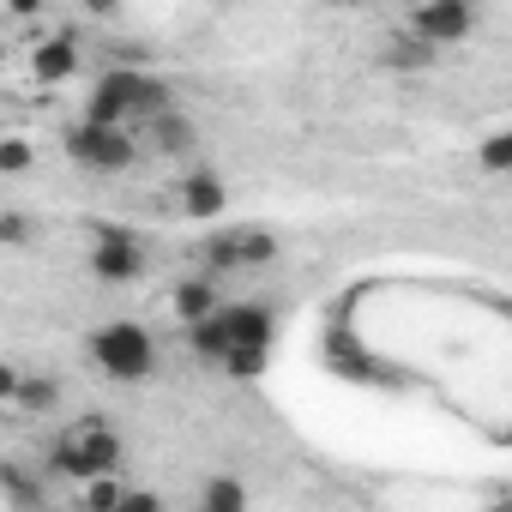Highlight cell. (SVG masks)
<instances>
[{"label":"cell","mask_w":512,"mask_h":512,"mask_svg":"<svg viewBox=\"0 0 512 512\" xmlns=\"http://www.w3.org/2000/svg\"><path fill=\"white\" fill-rule=\"evenodd\" d=\"M434 61V49L422 43V37H410V31H398V49H392V67H428Z\"/></svg>","instance_id":"ffe728a7"},{"label":"cell","mask_w":512,"mask_h":512,"mask_svg":"<svg viewBox=\"0 0 512 512\" xmlns=\"http://www.w3.org/2000/svg\"><path fill=\"white\" fill-rule=\"evenodd\" d=\"M121 494H127L121 470H109V476H91V482H79V500H85V506H121Z\"/></svg>","instance_id":"ac0fdd59"},{"label":"cell","mask_w":512,"mask_h":512,"mask_svg":"<svg viewBox=\"0 0 512 512\" xmlns=\"http://www.w3.org/2000/svg\"><path fill=\"white\" fill-rule=\"evenodd\" d=\"M13 386H19V368L0 362V404H13Z\"/></svg>","instance_id":"cb8c5ba5"},{"label":"cell","mask_w":512,"mask_h":512,"mask_svg":"<svg viewBox=\"0 0 512 512\" xmlns=\"http://www.w3.org/2000/svg\"><path fill=\"white\" fill-rule=\"evenodd\" d=\"M482 169H488V175H506V169H512V133L482 139Z\"/></svg>","instance_id":"44dd1931"},{"label":"cell","mask_w":512,"mask_h":512,"mask_svg":"<svg viewBox=\"0 0 512 512\" xmlns=\"http://www.w3.org/2000/svg\"><path fill=\"white\" fill-rule=\"evenodd\" d=\"M326 7H338V13H356V7H368V0H326Z\"/></svg>","instance_id":"484cf974"},{"label":"cell","mask_w":512,"mask_h":512,"mask_svg":"<svg viewBox=\"0 0 512 512\" xmlns=\"http://www.w3.org/2000/svg\"><path fill=\"white\" fill-rule=\"evenodd\" d=\"M43 7H49V0H7V13H13V19H37Z\"/></svg>","instance_id":"d4e9b609"},{"label":"cell","mask_w":512,"mask_h":512,"mask_svg":"<svg viewBox=\"0 0 512 512\" xmlns=\"http://www.w3.org/2000/svg\"><path fill=\"white\" fill-rule=\"evenodd\" d=\"M85 356L103 380H121V386H139L157 374V338L139 326V320H109L85 338Z\"/></svg>","instance_id":"277c9868"},{"label":"cell","mask_w":512,"mask_h":512,"mask_svg":"<svg viewBox=\"0 0 512 512\" xmlns=\"http://www.w3.org/2000/svg\"><path fill=\"white\" fill-rule=\"evenodd\" d=\"M91 278L97 284H139L151 253H145V235L127 229V223H97V241H91Z\"/></svg>","instance_id":"52a82bcc"},{"label":"cell","mask_w":512,"mask_h":512,"mask_svg":"<svg viewBox=\"0 0 512 512\" xmlns=\"http://www.w3.org/2000/svg\"><path fill=\"white\" fill-rule=\"evenodd\" d=\"M31 169H37V145L19 139V133H7V139H0V175L19 181V175H31Z\"/></svg>","instance_id":"2e32d148"},{"label":"cell","mask_w":512,"mask_h":512,"mask_svg":"<svg viewBox=\"0 0 512 512\" xmlns=\"http://www.w3.org/2000/svg\"><path fill=\"white\" fill-rule=\"evenodd\" d=\"M175 211H181L187 223H217V217L229 211V181H223L217 169H187V175H175Z\"/></svg>","instance_id":"30bf717a"},{"label":"cell","mask_w":512,"mask_h":512,"mask_svg":"<svg viewBox=\"0 0 512 512\" xmlns=\"http://www.w3.org/2000/svg\"><path fill=\"white\" fill-rule=\"evenodd\" d=\"M0 488H7L13 506H43L49 500V482L43 476H25L19 464H0Z\"/></svg>","instance_id":"5bb4252c"},{"label":"cell","mask_w":512,"mask_h":512,"mask_svg":"<svg viewBox=\"0 0 512 512\" xmlns=\"http://www.w3.org/2000/svg\"><path fill=\"white\" fill-rule=\"evenodd\" d=\"M61 145H67V157H73L79 169H91V175H121V169L139 163L133 127H103V121H91V115H79V121L61 133Z\"/></svg>","instance_id":"8992f818"},{"label":"cell","mask_w":512,"mask_h":512,"mask_svg":"<svg viewBox=\"0 0 512 512\" xmlns=\"http://www.w3.org/2000/svg\"><path fill=\"white\" fill-rule=\"evenodd\" d=\"M13 404L25 410V416H49L55 404H61V380L55 374H43V368H19V386H13Z\"/></svg>","instance_id":"4fadbf2b"},{"label":"cell","mask_w":512,"mask_h":512,"mask_svg":"<svg viewBox=\"0 0 512 512\" xmlns=\"http://www.w3.org/2000/svg\"><path fill=\"white\" fill-rule=\"evenodd\" d=\"M217 302H223V290H217V278H211V272H193V278H181V284H175V296H169V308H175V320H181V326L205 320Z\"/></svg>","instance_id":"8fae6325"},{"label":"cell","mask_w":512,"mask_h":512,"mask_svg":"<svg viewBox=\"0 0 512 512\" xmlns=\"http://www.w3.org/2000/svg\"><path fill=\"white\" fill-rule=\"evenodd\" d=\"M266 362H272V350H229V356L217 362V374H229V380H260Z\"/></svg>","instance_id":"e0dca14e"},{"label":"cell","mask_w":512,"mask_h":512,"mask_svg":"<svg viewBox=\"0 0 512 512\" xmlns=\"http://www.w3.org/2000/svg\"><path fill=\"white\" fill-rule=\"evenodd\" d=\"M272 338H278V320H272L266 302H217L205 320L187 326L193 356L211 362V368H217L229 350H272Z\"/></svg>","instance_id":"7a4b0ae2"},{"label":"cell","mask_w":512,"mask_h":512,"mask_svg":"<svg viewBox=\"0 0 512 512\" xmlns=\"http://www.w3.org/2000/svg\"><path fill=\"white\" fill-rule=\"evenodd\" d=\"M169 103H175V91L157 73H145V67H103L97 85H91V97H85V115L103 121V127H133L139 133Z\"/></svg>","instance_id":"6da1fadb"},{"label":"cell","mask_w":512,"mask_h":512,"mask_svg":"<svg viewBox=\"0 0 512 512\" xmlns=\"http://www.w3.org/2000/svg\"><path fill=\"white\" fill-rule=\"evenodd\" d=\"M278 253L284 247H278L272 229H260V223H223V229H211L199 241V266L211 278H223V272H260V266L278 260Z\"/></svg>","instance_id":"5b68a950"},{"label":"cell","mask_w":512,"mask_h":512,"mask_svg":"<svg viewBox=\"0 0 512 512\" xmlns=\"http://www.w3.org/2000/svg\"><path fill=\"white\" fill-rule=\"evenodd\" d=\"M79 13H85V19H115L121 0H79Z\"/></svg>","instance_id":"603a6c76"},{"label":"cell","mask_w":512,"mask_h":512,"mask_svg":"<svg viewBox=\"0 0 512 512\" xmlns=\"http://www.w3.org/2000/svg\"><path fill=\"white\" fill-rule=\"evenodd\" d=\"M199 506H205V512H241V506H247V488H241L235 476H211V482L199 488Z\"/></svg>","instance_id":"9a60e30c"},{"label":"cell","mask_w":512,"mask_h":512,"mask_svg":"<svg viewBox=\"0 0 512 512\" xmlns=\"http://www.w3.org/2000/svg\"><path fill=\"white\" fill-rule=\"evenodd\" d=\"M37 241V217L25 211H0V247H31Z\"/></svg>","instance_id":"d6986e66"},{"label":"cell","mask_w":512,"mask_h":512,"mask_svg":"<svg viewBox=\"0 0 512 512\" xmlns=\"http://www.w3.org/2000/svg\"><path fill=\"white\" fill-rule=\"evenodd\" d=\"M127 464V446H121V434L103 422V416H79L73 428H61V440L43 452V470L49 476H61V482H91V476H109V470H121Z\"/></svg>","instance_id":"3957f363"},{"label":"cell","mask_w":512,"mask_h":512,"mask_svg":"<svg viewBox=\"0 0 512 512\" xmlns=\"http://www.w3.org/2000/svg\"><path fill=\"white\" fill-rule=\"evenodd\" d=\"M145 127H151V145H157L163 157H187V151H193V139H199V133H193V121H187L175 103H169L163 115H151Z\"/></svg>","instance_id":"7c38bea8"},{"label":"cell","mask_w":512,"mask_h":512,"mask_svg":"<svg viewBox=\"0 0 512 512\" xmlns=\"http://www.w3.org/2000/svg\"><path fill=\"white\" fill-rule=\"evenodd\" d=\"M157 506H163V500L145 494V488H127V494H121V512H157Z\"/></svg>","instance_id":"7402d4cb"},{"label":"cell","mask_w":512,"mask_h":512,"mask_svg":"<svg viewBox=\"0 0 512 512\" xmlns=\"http://www.w3.org/2000/svg\"><path fill=\"white\" fill-rule=\"evenodd\" d=\"M79 61H85L79 31H43V37L31 43V85H43V91L73 85V79H79Z\"/></svg>","instance_id":"9c48e42d"},{"label":"cell","mask_w":512,"mask_h":512,"mask_svg":"<svg viewBox=\"0 0 512 512\" xmlns=\"http://www.w3.org/2000/svg\"><path fill=\"white\" fill-rule=\"evenodd\" d=\"M476 0H416L410 7V37H422L428 49H452L476 37Z\"/></svg>","instance_id":"ba28073f"}]
</instances>
